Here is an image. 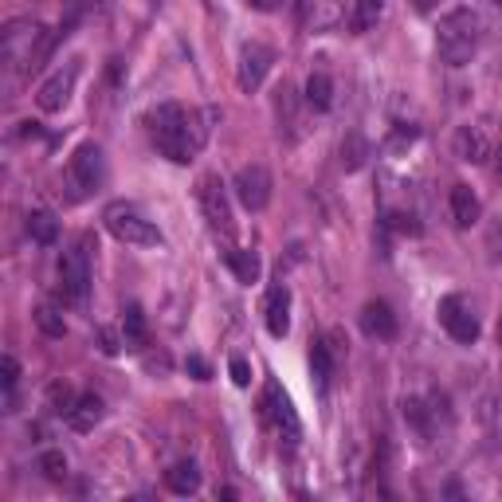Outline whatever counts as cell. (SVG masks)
I'll return each mask as SVG.
<instances>
[{
	"label": "cell",
	"instance_id": "obj_15",
	"mask_svg": "<svg viewBox=\"0 0 502 502\" xmlns=\"http://www.w3.org/2000/svg\"><path fill=\"white\" fill-rule=\"evenodd\" d=\"M451 150H456L459 161H471V165L487 161V153H491V146H487V134H483L479 126H459L456 138H451Z\"/></svg>",
	"mask_w": 502,
	"mask_h": 502
},
{
	"label": "cell",
	"instance_id": "obj_37",
	"mask_svg": "<svg viewBox=\"0 0 502 502\" xmlns=\"http://www.w3.org/2000/svg\"><path fill=\"white\" fill-rule=\"evenodd\" d=\"M247 5H251V8H256V12H271L275 5H279V0H247Z\"/></svg>",
	"mask_w": 502,
	"mask_h": 502
},
{
	"label": "cell",
	"instance_id": "obj_19",
	"mask_svg": "<svg viewBox=\"0 0 502 502\" xmlns=\"http://www.w3.org/2000/svg\"><path fill=\"white\" fill-rule=\"evenodd\" d=\"M99 420H102V401L94 397V392H82V397L75 401V409L67 412V424L75 428V432H91Z\"/></svg>",
	"mask_w": 502,
	"mask_h": 502
},
{
	"label": "cell",
	"instance_id": "obj_22",
	"mask_svg": "<svg viewBox=\"0 0 502 502\" xmlns=\"http://www.w3.org/2000/svg\"><path fill=\"white\" fill-rule=\"evenodd\" d=\"M28 236L35 244H43V247H52L59 240V220L52 217V212H28Z\"/></svg>",
	"mask_w": 502,
	"mask_h": 502
},
{
	"label": "cell",
	"instance_id": "obj_9",
	"mask_svg": "<svg viewBox=\"0 0 502 502\" xmlns=\"http://www.w3.org/2000/svg\"><path fill=\"white\" fill-rule=\"evenodd\" d=\"M263 416H267L271 428L286 444H298V416H294L291 397L279 389V381H267V389H263Z\"/></svg>",
	"mask_w": 502,
	"mask_h": 502
},
{
	"label": "cell",
	"instance_id": "obj_30",
	"mask_svg": "<svg viewBox=\"0 0 502 502\" xmlns=\"http://www.w3.org/2000/svg\"><path fill=\"white\" fill-rule=\"evenodd\" d=\"M16 381H20V365H16V357L5 353L0 357V385H5V397L12 404V392H16Z\"/></svg>",
	"mask_w": 502,
	"mask_h": 502
},
{
	"label": "cell",
	"instance_id": "obj_2",
	"mask_svg": "<svg viewBox=\"0 0 502 502\" xmlns=\"http://www.w3.org/2000/svg\"><path fill=\"white\" fill-rule=\"evenodd\" d=\"M43 40H47L43 24L32 16H16L5 24V32H0V55H5V67H8V87H16L20 79L35 75Z\"/></svg>",
	"mask_w": 502,
	"mask_h": 502
},
{
	"label": "cell",
	"instance_id": "obj_33",
	"mask_svg": "<svg viewBox=\"0 0 502 502\" xmlns=\"http://www.w3.org/2000/svg\"><path fill=\"white\" fill-rule=\"evenodd\" d=\"M275 106H279V122L286 118V130H291V126L298 122V118H294V91H291V87H283V91H279V99H275Z\"/></svg>",
	"mask_w": 502,
	"mask_h": 502
},
{
	"label": "cell",
	"instance_id": "obj_16",
	"mask_svg": "<svg viewBox=\"0 0 502 502\" xmlns=\"http://www.w3.org/2000/svg\"><path fill=\"white\" fill-rule=\"evenodd\" d=\"M436 416H439V409H428L420 397L404 401V420H409V428L416 432V439H420V444H432V436H436L432 420H436Z\"/></svg>",
	"mask_w": 502,
	"mask_h": 502
},
{
	"label": "cell",
	"instance_id": "obj_14",
	"mask_svg": "<svg viewBox=\"0 0 502 502\" xmlns=\"http://www.w3.org/2000/svg\"><path fill=\"white\" fill-rule=\"evenodd\" d=\"M263 314H267L271 338H286V330H291V291H286V286H271Z\"/></svg>",
	"mask_w": 502,
	"mask_h": 502
},
{
	"label": "cell",
	"instance_id": "obj_28",
	"mask_svg": "<svg viewBox=\"0 0 502 502\" xmlns=\"http://www.w3.org/2000/svg\"><path fill=\"white\" fill-rule=\"evenodd\" d=\"M483 251H487V263H491V267H502V217H495L491 224H487Z\"/></svg>",
	"mask_w": 502,
	"mask_h": 502
},
{
	"label": "cell",
	"instance_id": "obj_11",
	"mask_svg": "<svg viewBox=\"0 0 502 502\" xmlns=\"http://www.w3.org/2000/svg\"><path fill=\"white\" fill-rule=\"evenodd\" d=\"M75 79H79V59H71L67 67H59L52 79L40 87V94H35V106H40L43 114H59L63 106L71 102V91H75Z\"/></svg>",
	"mask_w": 502,
	"mask_h": 502
},
{
	"label": "cell",
	"instance_id": "obj_24",
	"mask_svg": "<svg viewBox=\"0 0 502 502\" xmlns=\"http://www.w3.org/2000/svg\"><path fill=\"white\" fill-rule=\"evenodd\" d=\"M228 267L236 271L240 283H259V275H263V263L256 251H228Z\"/></svg>",
	"mask_w": 502,
	"mask_h": 502
},
{
	"label": "cell",
	"instance_id": "obj_8",
	"mask_svg": "<svg viewBox=\"0 0 502 502\" xmlns=\"http://www.w3.org/2000/svg\"><path fill=\"white\" fill-rule=\"evenodd\" d=\"M436 314H439V326H444L459 345H475V338H479V318L471 314V306L463 303L459 294L439 298V310H436Z\"/></svg>",
	"mask_w": 502,
	"mask_h": 502
},
{
	"label": "cell",
	"instance_id": "obj_13",
	"mask_svg": "<svg viewBox=\"0 0 502 502\" xmlns=\"http://www.w3.org/2000/svg\"><path fill=\"white\" fill-rule=\"evenodd\" d=\"M362 330L369 333V338H397V314H392L389 303H381V298H373V303L362 306Z\"/></svg>",
	"mask_w": 502,
	"mask_h": 502
},
{
	"label": "cell",
	"instance_id": "obj_36",
	"mask_svg": "<svg viewBox=\"0 0 502 502\" xmlns=\"http://www.w3.org/2000/svg\"><path fill=\"white\" fill-rule=\"evenodd\" d=\"M188 373H197V381H208V365L200 357H188Z\"/></svg>",
	"mask_w": 502,
	"mask_h": 502
},
{
	"label": "cell",
	"instance_id": "obj_26",
	"mask_svg": "<svg viewBox=\"0 0 502 502\" xmlns=\"http://www.w3.org/2000/svg\"><path fill=\"white\" fill-rule=\"evenodd\" d=\"M122 333H126V345H134V350H141V345H146V314H141V306H134V303L126 306Z\"/></svg>",
	"mask_w": 502,
	"mask_h": 502
},
{
	"label": "cell",
	"instance_id": "obj_40",
	"mask_svg": "<svg viewBox=\"0 0 502 502\" xmlns=\"http://www.w3.org/2000/svg\"><path fill=\"white\" fill-rule=\"evenodd\" d=\"M498 177H502V153H498Z\"/></svg>",
	"mask_w": 502,
	"mask_h": 502
},
{
	"label": "cell",
	"instance_id": "obj_4",
	"mask_svg": "<svg viewBox=\"0 0 502 502\" xmlns=\"http://www.w3.org/2000/svg\"><path fill=\"white\" fill-rule=\"evenodd\" d=\"M102 220H106V232H111L118 244H130V247H161V244H165V236L153 228V224L141 217L138 208L122 205V200L106 205Z\"/></svg>",
	"mask_w": 502,
	"mask_h": 502
},
{
	"label": "cell",
	"instance_id": "obj_3",
	"mask_svg": "<svg viewBox=\"0 0 502 502\" xmlns=\"http://www.w3.org/2000/svg\"><path fill=\"white\" fill-rule=\"evenodd\" d=\"M436 47H439V59H444L448 67L471 63V55L479 52V16H475L471 8L448 12L436 28Z\"/></svg>",
	"mask_w": 502,
	"mask_h": 502
},
{
	"label": "cell",
	"instance_id": "obj_21",
	"mask_svg": "<svg viewBox=\"0 0 502 502\" xmlns=\"http://www.w3.org/2000/svg\"><path fill=\"white\" fill-rule=\"evenodd\" d=\"M342 169L345 173H357V169H362V165L369 161V141L362 138V134H357V130H350V134H345L342 138Z\"/></svg>",
	"mask_w": 502,
	"mask_h": 502
},
{
	"label": "cell",
	"instance_id": "obj_41",
	"mask_svg": "<svg viewBox=\"0 0 502 502\" xmlns=\"http://www.w3.org/2000/svg\"><path fill=\"white\" fill-rule=\"evenodd\" d=\"M495 5H502V0H495Z\"/></svg>",
	"mask_w": 502,
	"mask_h": 502
},
{
	"label": "cell",
	"instance_id": "obj_17",
	"mask_svg": "<svg viewBox=\"0 0 502 502\" xmlns=\"http://www.w3.org/2000/svg\"><path fill=\"white\" fill-rule=\"evenodd\" d=\"M479 197L471 193V185H451V217H456L459 228H471L475 220H479Z\"/></svg>",
	"mask_w": 502,
	"mask_h": 502
},
{
	"label": "cell",
	"instance_id": "obj_27",
	"mask_svg": "<svg viewBox=\"0 0 502 502\" xmlns=\"http://www.w3.org/2000/svg\"><path fill=\"white\" fill-rule=\"evenodd\" d=\"M35 326H40L43 333H47V338H63V333H67V322H63V314H59V310L55 306H35Z\"/></svg>",
	"mask_w": 502,
	"mask_h": 502
},
{
	"label": "cell",
	"instance_id": "obj_10",
	"mask_svg": "<svg viewBox=\"0 0 502 502\" xmlns=\"http://www.w3.org/2000/svg\"><path fill=\"white\" fill-rule=\"evenodd\" d=\"M236 200L247 208V212H263L271 205V173L267 165H244L240 173H236Z\"/></svg>",
	"mask_w": 502,
	"mask_h": 502
},
{
	"label": "cell",
	"instance_id": "obj_35",
	"mask_svg": "<svg viewBox=\"0 0 502 502\" xmlns=\"http://www.w3.org/2000/svg\"><path fill=\"white\" fill-rule=\"evenodd\" d=\"M99 342H102V350H106V353H118V338H114V330H99Z\"/></svg>",
	"mask_w": 502,
	"mask_h": 502
},
{
	"label": "cell",
	"instance_id": "obj_32",
	"mask_svg": "<svg viewBox=\"0 0 502 502\" xmlns=\"http://www.w3.org/2000/svg\"><path fill=\"white\" fill-rule=\"evenodd\" d=\"M75 401H79V397H75V392H71L67 385H52V404H55V412L63 416V420H67V412L75 409Z\"/></svg>",
	"mask_w": 502,
	"mask_h": 502
},
{
	"label": "cell",
	"instance_id": "obj_1",
	"mask_svg": "<svg viewBox=\"0 0 502 502\" xmlns=\"http://www.w3.org/2000/svg\"><path fill=\"white\" fill-rule=\"evenodd\" d=\"M217 111L205 106V111H185L181 102H161L158 111L146 114V126H150V138L165 158L177 161V165H188L205 150L208 141V130L217 122Z\"/></svg>",
	"mask_w": 502,
	"mask_h": 502
},
{
	"label": "cell",
	"instance_id": "obj_34",
	"mask_svg": "<svg viewBox=\"0 0 502 502\" xmlns=\"http://www.w3.org/2000/svg\"><path fill=\"white\" fill-rule=\"evenodd\" d=\"M228 373H232V381H236L240 389L251 385V365L244 362V357H232V362H228Z\"/></svg>",
	"mask_w": 502,
	"mask_h": 502
},
{
	"label": "cell",
	"instance_id": "obj_6",
	"mask_svg": "<svg viewBox=\"0 0 502 502\" xmlns=\"http://www.w3.org/2000/svg\"><path fill=\"white\" fill-rule=\"evenodd\" d=\"M197 200H200V208H205V217H208V228L217 236H224V240H232L236 220H232L228 185H224L217 173H205V177H200V185H197Z\"/></svg>",
	"mask_w": 502,
	"mask_h": 502
},
{
	"label": "cell",
	"instance_id": "obj_31",
	"mask_svg": "<svg viewBox=\"0 0 502 502\" xmlns=\"http://www.w3.org/2000/svg\"><path fill=\"white\" fill-rule=\"evenodd\" d=\"M40 471L47 475V479H63V475H67L63 451H43V456H40Z\"/></svg>",
	"mask_w": 502,
	"mask_h": 502
},
{
	"label": "cell",
	"instance_id": "obj_18",
	"mask_svg": "<svg viewBox=\"0 0 502 502\" xmlns=\"http://www.w3.org/2000/svg\"><path fill=\"white\" fill-rule=\"evenodd\" d=\"M165 487H169L173 495H197L200 491V468L193 459L173 463V468L165 471Z\"/></svg>",
	"mask_w": 502,
	"mask_h": 502
},
{
	"label": "cell",
	"instance_id": "obj_5",
	"mask_svg": "<svg viewBox=\"0 0 502 502\" xmlns=\"http://www.w3.org/2000/svg\"><path fill=\"white\" fill-rule=\"evenodd\" d=\"M91 236H79V244L59 256V286L71 303H87L91 294Z\"/></svg>",
	"mask_w": 502,
	"mask_h": 502
},
{
	"label": "cell",
	"instance_id": "obj_12",
	"mask_svg": "<svg viewBox=\"0 0 502 502\" xmlns=\"http://www.w3.org/2000/svg\"><path fill=\"white\" fill-rule=\"evenodd\" d=\"M275 63V52L263 43H247L240 52V71H236V79H240V91H259L263 79H267V71Z\"/></svg>",
	"mask_w": 502,
	"mask_h": 502
},
{
	"label": "cell",
	"instance_id": "obj_7",
	"mask_svg": "<svg viewBox=\"0 0 502 502\" xmlns=\"http://www.w3.org/2000/svg\"><path fill=\"white\" fill-rule=\"evenodd\" d=\"M106 177V161H102V150L94 141H82V146L71 153V165H67V181L75 188V200H82L87 193L102 185Z\"/></svg>",
	"mask_w": 502,
	"mask_h": 502
},
{
	"label": "cell",
	"instance_id": "obj_25",
	"mask_svg": "<svg viewBox=\"0 0 502 502\" xmlns=\"http://www.w3.org/2000/svg\"><path fill=\"white\" fill-rule=\"evenodd\" d=\"M381 12H385V0H357V5H353V16H350V28H353V32L377 28Z\"/></svg>",
	"mask_w": 502,
	"mask_h": 502
},
{
	"label": "cell",
	"instance_id": "obj_23",
	"mask_svg": "<svg viewBox=\"0 0 502 502\" xmlns=\"http://www.w3.org/2000/svg\"><path fill=\"white\" fill-rule=\"evenodd\" d=\"M333 102V82L326 71H314V75L306 79V106H314V111H330Z\"/></svg>",
	"mask_w": 502,
	"mask_h": 502
},
{
	"label": "cell",
	"instance_id": "obj_39",
	"mask_svg": "<svg viewBox=\"0 0 502 502\" xmlns=\"http://www.w3.org/2000/svg\"><path fill=\"white\" fill-rule=\"evenodd\" d=\"M498 345H502V310H498Z\"/></svg>",
	"mask_w": 502,
	"mask_h": 502
},
{
	"label": "cell",
	"instance_id": "obj_20",
	"mask_svg": "<svg viewBox=\"0 0 502 502\" xmlns=\"http://www.w3.org/2000/svg\"><path fill=\"white\" fill-rule=\"evenodd\" d=\"M310 377H314L318 392L330 389V381H333V350H330L326 342H314V345H310Z\"/></svg>",
	"mask_w": 502,
	"mask_h": 502
},
{
	"label": "cell",
	"instance_id": "obj_29",
	"mask_svg": "<svg viewBox=\"0 0 502 502\" xmlns=\"http://www.w3.org/2000/svg\"><path fill=\"white\" fill-rule=\"evenodd\" d=\"M416 138H420V130H416L412 122H397V126H392V134H389V150L401 153V150H409Z\"/></svg>",
	"mask_w": 502,
	"mask_h": 502
},
{
	"label": "cell",
	"instance_id": "obj_38",
	"mask_svg": "<svg viewBox=\"0 0 502 502\" xmlns=\"http://www.w3.org/2000/svg\"><path fill=\"white\" fill-rule=\"evenodd\" d=\"M432 8V0H416V12H428Z\"/></svg>",
	"mask_w": 502,
	"mask_h": 502
}]
</instances>
